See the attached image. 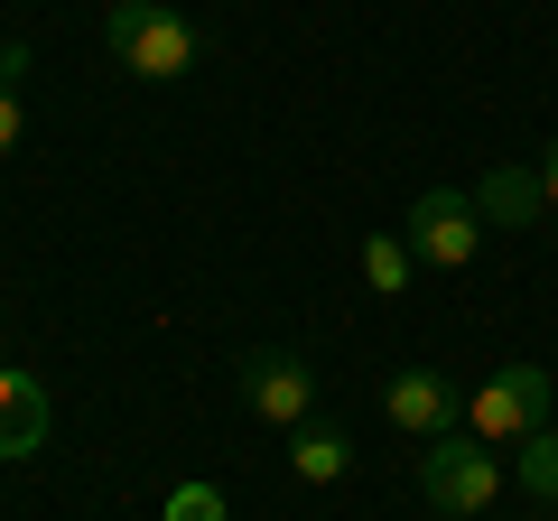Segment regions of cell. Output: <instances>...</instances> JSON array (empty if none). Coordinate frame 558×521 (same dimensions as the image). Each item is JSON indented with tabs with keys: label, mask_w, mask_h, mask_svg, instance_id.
I'll use <instances>...</instances> for the list:
<instances>
[{
	"label": "cell",
	"mask_w": 558,
	"mask_h": 521,
	"mask_svg": "<svg viewBox=\"0 0 558 521\" xmlns=\"http://www.w3.org/2000/svg\"><path fill=\"white\" fill-rule=\"evenodd\" d=\"M344 465H354V438H344L336 420H299L289 428V475L299 484H344Z\"/></svg>",
	"instance_id": "8"
},
{
	"label": "cell",
	"mask_w": 558,
	"mask_h": 521,
	"mask_svg": "<svg viewBox=\"0 0 558 521\" xmlns=\"http://www.w3.org/2000/svg\"><path fill=\"white\" fill-rule=\"evenodd\" d=\"M410 270H418V260H410V242H400V233H373V242H363V280H373L381 299H400Z\"/></svg>",
	"instance_id": "11"
},
{
	"label": "cell",
	"mask_w": 558,
	"mask_h": 521,
	"mask_svg": "<svg viewBox=\"0 0 558 521\" xmlns=\"http://www.w3.org/2000/svg\"><path fill=\"white\" fill-rule=\"evenodd\" d=\"M539 428H549V373H539V363H502L484 391H465V438L521 447V438H539Z\"/></svg>",
	"instance_id": "2"
},
{
	"label": "cell",
	"mask_w": 558,
	"mask_h": 521,
	"mask_svg": "<svg viewBox=\"0 0 558 521\" xmlns=\"http://www.w3.org/2000/svg\"><path fill=\"white\" fill-rule=\"evenodd\" d=\"M512 484H521L531 502H558V428H539V438L512 447Z\"/></svg>",
	"instance_id": "10"
},
{
	"label": "cell",
	"mask_w": 558,
	"mask_h": 521,
	"mask_svg": "<svg viewBox=\"0 0 558 521\" xmlns=\"http://www.w3.org/2000/svg\"><path fill=\"white\" fill-rule=\"evenodd\" d=\"M381 420L438 447V438H457V428H465V391L447 373H428V363H400V373L381 381Z\"/></svg>",
	"instance_id": "5"
},
{
	"label": "cell",
	"mask_w": 558,
	"mask_h": 521,
	"mask_svg": "<svg viewBox=\"0 0 558 521\" xmlns=\"http://www.w3.org/2000/svg\"><path fill=\"white\" fill-rule=\"evenodd\" d=\"M168 521H223V494L215 484H178L168 494Z\"/></svg>",
	"instance_id": "12"
},
{
	"label": "cell",
	"mask_w": 558,
	"mask_h": 521,
	"mask_svg": "<svg viewBox=\"0 0 558 521\" xmlns=\"http://www.w3.org/2000/svg\"><path fill=\"white\" fill-rule=\"evenodd\" d=\"M20 149V84H0V159Z\"/></svg>",
	"instance_id": "13"
},
{
	"label": "cell",
	"mask_w": 558,
	"mask_h": 521,
	"mask_svg": "<svg viewBox=\"0 0 558 521\" xmlns=\"http://www.w3.org/2000/svg\"><path fill=\"white\" fill-rule=\"evenodd\" d=\"M47 420H57V410H47V381L38 373H0V465H10V457H38Z\"/></svg>",
	"instance_id": "7"
},
{
	"label": "cell",
	"mask_w": 558,
	"mask_h": 521,
	"mask_svg": "<svg viewBox=\"0 0 558 521\" xmlns=\"http://www.w3.org/2000/svg\"><path fill=\"white\" fill-rule=\"evenodd\" d=\"M539 205H549V215H558V141L539 149Z\"/></svg>",
	"instance_id": "14"
},
{
	"label": "cell",
	"mask_w": 558,
	"mask_h": 521,
	"mask_svg": "<svg viewBox=\"0 0 558 521\" xmlns=\"http://www.w3.org/2000/svg\"><path fill=\"white\" fill-rule=\"evenodd\" d=\"M400 242H410V260H428V270H465V260L484 252V205L457 196V186H428V196L410 205V223H400Z\"/></svg>",
	"instance_id": "4"
},
{
	"label": "cell",
	"mask_w": 558,
	"mask_h": 521,
	"mask_svg": "<svg viewBox=\"0 0 558 521\" xmlns=\"http://www.w3.org/2000/svg\"><path fill=\"white\" fill-rule=\"evenodd\" d=\"M102 47H112L121 75H140V84H178V75H196V57H205V38L168 10V0H112V10H102Z\"/></svg>",
	"instance_id": "1"
},
{
	"label": "cell",
	"mask_w": 558,
	"mask_h": 521,
	"mask_svg": "<svg viewBox=\"0 0 558 521\" xmlns=\"http://www.w3.org/2000/svg\"><path fill=\"white\" fill-rule=\"evenodd\" d=\"M418 494H428V512H438V521H475L484 502L502 494L494 447H484V438H465V428H457V438H438L428 457H418Z\"/></svg>",
	"instance_id": "3"
},
{
	"label": "cell",
	"mask_w": 558,
	"mask_h": 521,
	"mask_svg": "<svg viewBox=\"0 0 558 521\" xmlns=\"http://www.w3.org/2000/svg\"><path fill=\"white\" fill-rule=\"evenodd\" d=\"M242 410L270 420V428H299L317 410V373L299 354H242Z\"/></svg>",
	"instance_id": "6"
},
{
	"label": "cell",
	"mask_w": 558,
	"mask_h": 521,
	"mask_svg": "<svg viewBox=\"0 0 558 521\" xmlns=\"http://www.w3.org/2000/svg\"><path fill=\"white\" fill-rule=\"evenodd\" d=\"M484 223H539V168H494V178L475 186Z\"/></svg>",
	"instance_id": "9"
}]
</instances>
